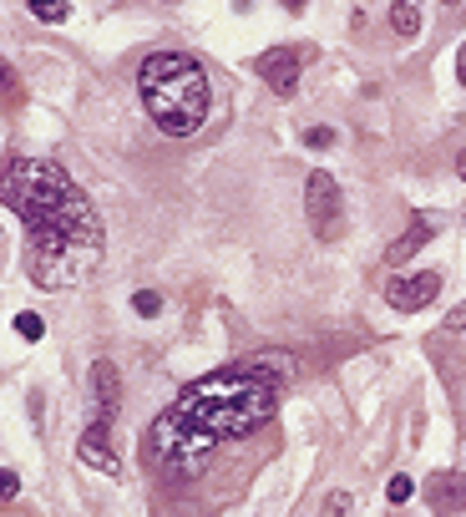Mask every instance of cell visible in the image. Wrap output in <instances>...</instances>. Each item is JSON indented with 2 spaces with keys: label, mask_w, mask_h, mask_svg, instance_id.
Returning a JSON list of instances; mask_svg holds the SVG:
<instances>
[{
  "label": "cell",
  "mask_w": 466,
  "mask_h": 517,
  "mask_svg": "<svg viewBox=\"0 0 466 517\" xmlns=\"http://www.w3.org/2000/svg\"><path fill=\"white\" fill-rule=\"evenodd\" d=\"M279 381L284 376H269V365L259 355L228 365V371L198 376L158 421H152L147 457L168 477H198L218 447H233V441L254 436L274 416Z\"/></svg>",
  "instance_id": "cell-1"
},
{
  "label": "cell",
  "mask_w": 466,
  "mask_h": 517,
  "mask_svg": "<svg viewBox=\"0 0 466 517\" xmlns=\"http://www.w3.org/2000/svg\"><path fill=\"white\" fill-rule=\"evenodd\" d=\"M391 31L401 41L421 36V0H391Z\"/></svg>",
  "instance_id": "cell-11"
},
{
  "label": "cell",
  "mask_w": 466,
  "mask_h": 517,
  "mask_svg": "<svg viewBox=\"0 0 466 517\" xmlns=\"http://www.w3.org/2000/svg\"><path fill=\"white\" fill-rule=\"evenodd\" d=\"M76 457H82L92 472H102V477H122V462H117V452H112V426H87L82 431V441H76Z\"/></svg>",
  "instance_id": "cell-8"
},
{
  "label": "cell",
  "mask_w": 466,
  "mask_h": 517,
  "mask_svg": "<svg viewBox=\"0 0 466 517\" xmlns=\"http://www.w3.org/2000/svg\"><path fill=\"white\" fill-rule=\"evenodd\" d=\"M16 335H21V340H41V335H46V325H41V315H31V310H21V315H16Z\"/></svg>",
  "instance_id": "cell-14"
},
{
  "label": "cell",
  "mask_w": 466,
  "mask_h": 517,
  "mask_svg": "<svg viewBox=\"0 0 466 517\" xmlns=\"http://www.w3.org/2000/svg\"><path fill=\"white\" fill-rule=\"evenodd\" d=\"M426 502L436 512H466V472H436L426 482Z\"/></svg>",
  "instance_id": "cell-10"
},
{
  "label": "cell",
  "mask_w": 466,
  "mask_h": 517,
  "mask_svg": "<svg viewBox=\"0 0 466 517\" xmlns=\"http://www.w3.org/2000/svg\"><path fill=\"white\" fill-rule=\"evenodd\" d=\"M446 6H461V0H446Z\"/></svg>",
  "instance_id": "cell-24"
},
{
  "label": "cell",
  "mask_w": 466,
  "mask_h": 517,
  "mask_svg": "<svg viewBox=\"0 0 466 517\" xmlns=\"http://www.w3.org/2000/svg\"><path fill=\"white\" fill-rule=\"evenodd\" d=\"M446 330H466V305H456V310L446 315Z\"/></svg>",
  "instance_id": "cell-20"
},
{
  "label": "cell",
  "mask_w": 466,
  "mask_h": 517,
  "mask_svg": "<svg viewBox=\"0 0 466 517\" xmlns=\"http://www.w3.org/2000/svg\"><path fill=\"white\" fill-rule=\"evenodd\" d=\"M330 142H335V132H330V127H309V132H304V147H315V153H325Z\"/></svg>",
  "instance_id": "cell-17"
},
{
  "label": "cell",
  "mask_w": 466,
  "mask_h": 517,
  "mask_svg": "<svg viewBox=\"0 0 466 517\" xmlns=\"http://www.w3.org/2000/svg\"><path fill=\"white\" fill-rule=\"evenodd\" d=\"M132 310H137V315H158V310H163V294H158V289H137V294H132Z\"/></svg>",
  "instance_id": "cell-13"
},
{
  "label": "cell",
  "mask_w": 466,
  "mask_h": 517,
  "mask_svg": "<svg viewBox=\"0 0 466 517\" xmlns=\"http://www.w3.org/2000/svg\"><path fill=\"white\" fill-rule=\"evenodd\" d=\"M456 173L466 178V147H461V153H456Z\"/></svg>",
  "instance_id": "cell-23"
},
{
  "label": "cell",
  "mask_w": 466,
  "mask_h": 517,
  "mask_svg": "<svg viewBox=\"0 0 466 517\" xmlns=\"http://www.w3.org/2000/svg\"><path fill=\"white\" fill-rule=\"evenodd\" d=\"M16 492H21V477L0 467V502H16Z\"/></svg>",
  "instance_id": "cell-18"
},
{
  "label": "cell",
  "mask_w": 466,
  "mask_h": 517,
  "mask_svg": "<svg viewBox=\"0 0 466 517\" xmlns=\"http://www.w3.org/2000/svg\"><path fill=\"white\" fill-rule=\"evenodd\" d=\"M304 213H309V229H315V239H335V234H340L345 203H340L335 173H325V168L309 173V183H304Z\"/></svg>",
  "instance_id": "cell-4"
},
{
  "label": "cell",
  "mask_w": 466,
  "mask_h": 517,
  "mask_svg": "<svg viewBox=\"0 0 466 517\" xmlns=\"http://www.w3.org/2000/svg\"><path fill=\"white\" fill-rule=\"evenodd\" d=\"M137 97H142V112L168 137H193L213 112L208 71L188 51H152L137 66Z\"/></svg>",
  "instance_id": "cell-3"
},
{
  "label": "cell",
  "mask_w": 466,
  "mask_h": 517,
  "mask_svg": "<svg viewBox=\"0 0 466 517\" xmlns=\"http://www.w3.org/2000/svg\"><path fill=\"white\" fill-rule=\"evenodd\" d=\"M31 16H36L41 26H61V21L71 16V6H66V0H31Z\"/></svg>",
  "instance_id": "cell-12"
},
{
  "label": "cell",
  "mask_w": 466,
  "mask_h": 517,
  "mask_svg": "<svg viewBox=\"0 0 466 517\" xmlns=\"http://www.w3.org/2000/svg\"><path fill=\"white\" fill-rule=\"evenodd\" d=\"M0 203L26 224V269L41 289H76L102 264V218L61 163L11 158L0 168Z\"/></svg>",
  "instance_id": "cell-2"
},
{
  "label": "cell",
  "mask_w": 466,
  "mask_h": 517,
  "mask_svg": "<svg viewBox=\"0 0 466 517\" xmlns=\"http://www.w3.org/2000/svg\"><path fill=\"white\" fill-rule=\"evenodd\" d=\"M436 239V224H431V218H411V224H406V234L391 244V249H385V264H391V269H401V264H411L426 244Z\"/></svg>",
  "instance_id": "cell-9"
},
{
  "label": "cell",
  "mask_w": 466,
  "mask_h": 517,
  "mask_svg": "<svg viewBox=\"0 0 466 517\" xmlns=\"http://www.w3.org/2000/svg\"><path fill=\"white\" fill-rule=\"evenodd\" d=\"M254 66H259V77L269 82L274 97H294L299 92V71H304V51L299 46H269Z\"/></svg>",
  "instance_id": "cell-5"
},
{
  "label": "cell",
  "mask_w": 466,
  "mask_h": 517,
  "mask_svg": "<svg viewBox=\"0 0 466 517\" xmlns=\"http://www.w3.org/2000/svg\"><path fill=\"white\" fill-rule=\"evenodd\" d=\"M87 391H92V421H97V426H112L117 411H122V376H117L112 360H92Z\"/></svg>",
  "instance_id": "cell-6"
},
{
  "label": "cell",
  "mask_w": 466,
  "mask_h": 517,
  "mask_svg": "<svg viewBox=\"0 0 466 517\" xmlns=\"http://www.w3.org/2000/svg\"><path fill=\"white\" fill-rule=\"evenodd\" d=\"M21 97V82H16V71L0 61V102H16Z\"/></svg>",
  "instance_id": "cell-15"
},
{
  "label": "cell",
  "mask_w": 466,
  "mask_h": 517,
  "mask_svg": "<svg viewBox=\"0 0 466 517\" xmlns=\"http://www.w3.org/2000/svg\"><path fill=\"white\" fill-rule=\"evenodd\" d=\"M436 294H441V274H436V269H426V274L391 279L385 300H391V310H401V315H416V310H426V305L436 300Z\"/></svg>",
  "instance_id": "cell-7"
},
{
  "label": "cell",
  "mask_w": 466,
  "mask_h": 517,
  "mask_svg": "<svg viewBox=\"0 0 466 517\" xmlns=\"http://www.w3.org/2000/svg\"><path fill=\"white\" fill-rule=\"evenodd\" d=\"M411 492H416V482H411L406 472H401V477H391V487H385V497H391V502H406Z\"/></svg>",
  "instance_id": "cell-16"
},
{
  "label": "cell",
  "mask_w": 466,
  "mask_h": 517,
  "mask_svg": "<svg viewBox=\"0 0 466 517\" xmlns=\"http://www.w3.org/2000/svg\"><path fill=\"white\" fill-rule=\"evenodd\" d=\"M279 6H284V11H304V6H309V0H279Z\"/></svg>",
  "instance_id": "cell-22"
},
{
  "label": "cell",
  "mask_w": 466,
  "mask_h": 517,
  "mask_svg": "<svg viewBox=\"0 0 466 517\" xmlns=\"http://www.w3.org/2000/svg\"><path fill=\"white\" fill-rule=\"evenodd\" d=\"M456 82H461V87H466V46H461V51H456Z\"/></svg>",
  "instance_id": "cell-21"
},
{
  "label": "cell",
  "mask_w": 466,
  "mask_h": 517,
  "mask_svg": "<svg viewBox=\"0 0 466 517\" xmlns=\"http://www.w3.org/2000/svg\"><path fill=\"white\" fill-rule=\"evenodd\" d=\"M345 512H350V497H345V492H335V497H330V507H325V517H345Z\"/></svg>",
  "instance_id": "cell-19"
}]
</instances>
